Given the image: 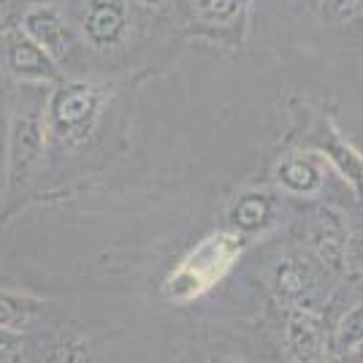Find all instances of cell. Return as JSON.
<instances>
[{
  "mask_svg": "<svg viewBox=\"0 0 363 363\" xmlns=\"http://www.w3.org/2000/svg\"><path fill=\"white\" fill-rule=\"evenodd\" d=\"M239 255H242V239L236 233L217 230L182 260L179 269L166 279L163 296L177 303L193 301L212 285H217Z\"/></svg>",
  "mask_w": 363,
  "mask_h": 363,
  "instance_id": "6da1fadb",
  "label": "cell"
},
{
  "mask_svg": "<svg viewBox=\"0 0 363 363\" xmlns=\"http://www.w3.org/2000/svg\"><path fill=\"white\" fill-rule=\"evenodd\" d=\"M104 90L92 82H68L52 92L46 104V130L68 144L87 141L101 117Z\"/></svg>",
  "mask_w": 363,
  "mask_h": 363,
  "instance_id": "7a4b0ae2",
  "label": "cell"
},
{
  "mask_svg": "<svg viewBox=\"0 0 363 363\" xmlns=\"http://www.w3.org/2000/svg\"><path fill=\"white\" fill-rule=\"evenodd\" d=\"M46 150V108L38 104H22L9 125V155L6 177L9 187L16 190L33 177Z\"/></svg>",
  "mask_w": 363,
  "mask_h": 363,
  "instance_id": "3957f363",
  "label": "cell"
},
{
  "mask_svg": "<svg viewBox=\"0 0 363 363\" xmlns=\"http://www.w3.org/2000/svg\"><path fill=\"white\" fill-rule=\"evenodd\" d=\"M309 242L318 260L331 269V272L342 274L347 272L350 263V230L345 223V214L333 206H320L312 214L309 223Z\"/></svg>",
  "mask_w": 363,
  "mask_h": 363,
  "instance_id": "277c9868",
  "label": "cell"
},
{
  "mask_svg": "<svg viewBox=\"0 0 363 363\" xmlns=\"http://www.w3.org/2000/svg\"><path fill=\"white\" fill-rule=\"evenodd\" d=\"M285 350L290 363H328V339L318 312L290 306L285 320Z\"/></svg>",
  "mask_w": 363,
  "mask_h": 363,
  "instance_id": "5b68a950",
  "label": "cell"
},
{
  "mask_svg": "<svg viewBox=\"0 0 363 363\" xmlns=\"http://www.w3.org/2000/svg\"><path fill=\"white\" fill-rule=\"evenodd\" d=\"M22 33L44 49L52 60H65L74 52V35L62 14L52 6H33L22 16Z\"/></svg>",
  "mask_w": 363,
  "mask_h": 363,
  "instance_id": "8992f818",
  "label": "cell"
},
{
  "mask_svg": "<svg viewBox=\"0 0 363 363\" xmlns=\"http://www.w3.org/2000/svg\"><path fill=\"white\" fill-rule=\"evenodd\" d=\"M82 30L92 49L117 46L128 30L125 0H87V9L82 16Z\"/></svg>",
  "mask_w": 363,
  "mask_h": 363,
  "instance_id": "52a82bcc",
  "label": "cell"
},
{
  "mask_svg": "<svg viewBox=\"0 0 363 363\" xmlns=\"http://www.w3.org/2000/svg\"><path fill=\"white\" fill-rule=\"evenodd\" d=\"M6 65L16 79H28V82H46L57 76L55 60L22 30L11 33L6 41Z\"/></svg>",
  "mask_w": 363,
  "mask_h": 363,
  "instance_id": "ba28073f",
  "label": "cell"
},
{
  "mask_svg": "<svg viewBox=\"0 0 363 363\" xmlns=\"http://www.w3.org/2000/svg\"><path fill=\"white\" fill-rule=\"evenodd\" d=\"M318 150L331 160V166L345 177V179L352 184V190L363 196V155L350 141L342 138V133L333 128V125H325V130L318 136Z\"/></svg>",
  "mask_w": 363,
  "mask_h": 363,
  "instance_id": "9c48e42d",
  "label": "cell"
},
{
  "mask_svg": "<svg viewBox=\"0 0 363 363\" xmlns=\"http://www.w3.org/2000/svg\"><path fill=\"white\" fill-rule=\"evenodd\" d=\"M274 296L279 301L290 306H303V298L309 296V290L315 285V277H312V269L309 263L301 260V257H285L279 260V266L274 269Z\"/></svg>",
  "mask_w": 363,
  "mask_h": 363,
  "instance_id": "30bf717a",
  "label": "cell"
},
{
  "mask_svg": "<svg viewBox=\"0 0 363 363\" xmlns=\"http://www.w3.org/2000/svg\"><path fill=\"white\" fill-rule=\"evenodd\" d=\"M274 177L279 182V187H285L288 193H296V196H315L320 187H323V174L320 168L306 160V157H288L282 160Z\"/></svg>",
  "mask_w": 363,
  "mask_h": 363,
  "instance_id": "8fae6325",
  "label": "cell"
},
{
  "mask_svg": "<svg viewBox=\"0 0 363 363\" xmlns=\"http://www.w3.org/2000/svg\"><path fill=\"white\" fill-rule=\"evenodd\" d=\"M41 306L44 303L30 296H19V293H6L0 290V328L14 333L30 331L41 318Z\"/></svg>",
  "mask_w": 363,
  "mask_h": 363,
  "instance_id": "7c38bea8",
  "label": "cell"
},
{
  "mask_svg": "<svg viewBox=\"0 0 363 363\" xmlns=\"http://www.w3.org/2000/svg\"><path fill=\"white\" fill-rule=\"evenodd\" d=\"M272 198L266 193H247L230 209V223L242 233H255L272 220Z\"/></svg>",
  "mask_w": 363,
  "mask_h": 363,
  "instance_id": "4fadbf2b",
  "label": "cell"
},
{
  "mask_svg": "<svg viewBox=\"0 0 363 363\" xmlns=\"http://www.w3.org/2000/svg\"><path fill=\"white\" fill-rule=\"evenodd\" d=\"M363 345V303L352 306L336 325V350L355 352Z\"/></svg>",
  "mask_w": 363,
  "mask_h": 363,
  "instance_id": "5bb4252c",
  "label": "cell"
},
{
  "mask_svg": "<svg viewBox=\"0 0 363 363\" xmlns=\"http://www.w3.org/2000/svg\"><path fill=\"white\" fill-rule=\"evenodd\" d=\"M244 9V0H193V11L198 19L212 22V25H225L236 19Z\"/></svg>",
  "mask_w": 363,
  "mask_h": 363,
  "instance_id": "9a60e30c",
  "label": "cell"
},
{
  "mask_svg": "<svg viewBox=\"0 0 363 363\" xmlns=\"http://www.w3.org/2000/svg\"><path fill=\"white\" fill-rule=\"evenodd\" d=\"M46 363H92V352L82 339L62 336L46 350Z\"/></svg>",
  "mask_w": 363,
  "mask_h": 363,
  "instance_id": "2e32d148",
  "label": "cell"
},
{
  "mask_svg": "<svg viewBox=\"0 0 363 363\" xmlns=\"http://www.w3.org/2000/svg\"><path fill=\"white\" fill-rule=\"evenodd\" d=\"M22 352H25L22 333L0 328V363H16L22 358Z\"/></svg>",
  "mask_w": 363,
  "mask_h": 363,
  "instance_id": "e0dca14e",
  "label": "cell"
},
{
  "mask_svg": "<svg viewBox=\"0 0 363 363\" xmlns=\"http://www.w3.org/2000/svg\"><path fill=\"white\" fill-rule=\"evenodd\" d=\"M331 9L333 14H336V19H352V16L358 14L363 9V0H331Z\"/></svg>",
  "mask_w": 363,
  "mask_h": 363,
  "instance_id": "ac0fdd59",
  "label": "cell"
},
{
  "mask_svg": "<svg viewBox=\"0 0 363 363\" xmlns=\"http://www.w3.org/2000/svg\"><path fill=\"white\" fill-rule=\"evenodd\" d=\"M138 3H144V6H150V9H160L166 0H138Z\"/></svg>",
  "mask_w": 363,
  "mask_h": 363,
  "instance_id": "d6986e66",
  "label": "cell"
},
{
  "mask_svg": "<svg viewBox=\"0 0 363 363\" xmlns=\"http://www.w3.org/2000/svg\"><path fill=\"white\" fill-rule=\"evenodd\" d=\"M212 363H242V361H236V358H212Z\"/></svg>",
  "mask_w": 363,
  "mask_h": 363,
  "instance_id": "ffe728a7",
  "label": "cell"
},
{
  "mask_svg": "<svg viewBox=\"0 0 363 363\" xmlns=\"http://www.w3.org/2000/svg\"><path fill=\"white\" fill-rule=\"evenodd\" d=\"M6 30V11H3V9H0V33Z\"/></svg>",
  "mask_w": 363,
  "mask_h": 363,
  "instance_id": "44dd1931",
  "label": "cell"
},
{
  "mask_svg": "<svg viewBox=\"0 0 363 363\" xmlns=\"http://www.w3.org/2000/svg\"><path fill=\"white\" fill-rule=\"evenodd\" d=\"M358 352H361V361H363V345H361V347H358Z\"/></svg>",
  "mask_w": 363,
  "mask_h": 363,
  "instance_id": "7402d4cb",
  "label": "cell"
}]
</instances>
